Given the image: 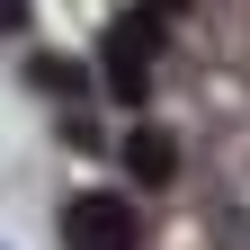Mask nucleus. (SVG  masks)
I'll return each instance as SVG.
<instances>
[{
  "instance_id": "5",
  "label": "nucleus",
  "mask_w": 250,
  "mask_h": 250,
  "mask_svg": "<svg viewBox=\"0 0 250 250\" xmlns=\"http://www.w3.org/2000/svg\"><path fill=\"white\" fill-rule=\"evenodd\" d=\"M0 27H27V0H0Z\"/></svg>"
},
{
  "instance_id": "2",
  "label": "nucleus",
  "mask_w": 250,
  "mask_h": 250,
  "mask_svg": "<svg viewBox=\"0 0 250 250\" xmlns=\"http://www.w3.org/2000/svg\"><path fill=\"white\" fill-rule=\"evenodd\" d=\"M62 250H143V224H134V206H125V197L89 188V197L62 206Z\"/></svg>"
},
{
  "instance_id": "4",
  "label": "nucleus",
  "mask_w": 250,
  "mask_h": 250,
  "mask_svg": "<svg viewBox=\"0 0 250 250\" xmlns=\"http://www.w3.org/2000/svg\"><path fill=\"white\" fill-rule=\"evenodd\" d=\"M36 89H45V99H81V89H89V72H81L72 54H36Z\"/></svg>"
},
{
  "instance_id": "1",
  "label": "nucleus",
  "mask_w": 250,
  "mask_h": 250,
  "mask_svg": "<svg viewBox=\"0 0 250 250\" xmlns=\"http://www.w3.org/2000/svg\"><path fill=\"white\" fill-rule=\"evenodd\" d=\"M152 54H161V9H125L107 27V89H116L125 107L152 99Z\"/></svg>"
},
{
  "instance_id": "3",
  "label": "nucleus",
  "mask_w": 250,
  "mask_h": 250,
  "mask_svg": "<svg viewBox=\"0 0 250 250\" xmlns=\"http://www.w3.org/2000/svg\"><path fill=\"white\" fill-rule=\"evenodd\" d=\"M125 170H134L143 188H170V179H179V143L161 134V125H143V134L125 143Z\"/></svg>"
}]
</instances>
